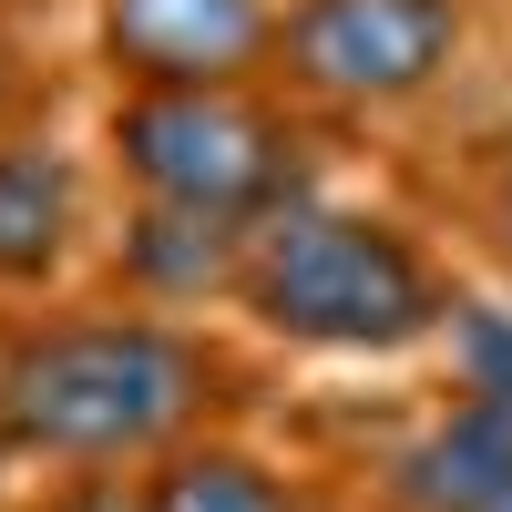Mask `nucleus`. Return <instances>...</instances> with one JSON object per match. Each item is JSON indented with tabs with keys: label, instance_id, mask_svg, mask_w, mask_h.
<instances>
[{
	"label": "nucleus",
	"instance_id": "nucleus-10",
	"mask_svg": "<svg viewBox=\"0 0 512 512\" xmlns=\"http://www.w3.org/2000/svg\"><path fill=\"white\" fill-rule=\"evenodd\" d=\"M11 512H154L144 472H31Z\"/></svg>",
	"mask_w": 512,
	"mask_h": 512
},
{
	"label": "nucleus",
	"instance_id": "nucleus-7",
	"mask_svg": "<svg viewBox=\"0 0 512 512\" xmlns=\"http://www.w3.org/2000/svg\"><path fill=\"white\" fill-rule=\"evenodd\" d=\"M93 246V164L41 123H0V308H41Z\"/></svg>",
	"mask_w": 512,
	"mask_h": 512
},
{
	"label": "nucleus",
	"instance_id": "nucleus-2",
	"mask_svg": "<svg viewBox=\"0 0 512 512\" xmlns=\"http://www.w3.org/2000/svg\"><path fill=\"white\" fill-rule=\"evenodd\" d=\"M461 287L400 216L297 195L246 236L236 318L277 359H410L451 328Z\"/></svg>",
	"mask_w": 512,
	"mask_h": 512
},
{
	"label": "nucleus",
	"instance_id": "nucleus-12",
	"mask_svg": "<svg viewBox=\"0 0 512 512\" xmlns=\"http://www.w3.org/2000/svg\"><path fill=\"white\" fill-rule=\"evenodd\" d=\"M21 482H31V472H21V461H11V441H0V512L21 502Z\"/></svg>",
	"mask_w": 512,
	"mask_h": 512
},
{
	"label": "nucleus",
	"instance_id": "nucleus-5",
	"mask_svg": "<svg viewBox=\"0 0 512 512\" xmlns=\"http://www.w3.org/2000/svg\"><path fill=\"white\" fill-rule=\"evenodd\" d=\"M287 0H103L93 52L113 93H216V82H277Z\"/></svg>",
	"mask_w": 512,
	"mask_h": 512
},
{
	"label": "nucleus",
	"instance_id": "nucleus-1",
	"mask_svg": "<svg viewBox=\"0 0 512 512\" xmlns=\"http://www.w3.org/2000/svg\"><path fill=\"white\" fill-rule=\"evenodd\" d=\"M267 390L226 328L134 297H41L0 328V441L21 472H154Z\"/></svg>",
	"mask_w": 512,
	"mask_h": 512
},
{
	"label": "nucleus",
	"instance_id": "nucleus-11",
	"mask_svg": "<svg viewBox=\"0 0 512 512\" xmlns=\"http://www.w3.org/2000/svg\"><path fill=\"white\" fill-rule=\"evenodd\" d=\"M482 226H492V246H502V267H512V164L492 175V205H482Z\"/></svg>",
	"mask_w": 512,
	"mask_h": 512
},
{
	"label": "nucleus",
	"instance_id": "nucleus-9",
	"mask_svg": "<svg viewBox=\"0 0 512 512\" xmlns=\"http://www.w3.org/2000/svg\"><path fill=\"white\" fill-rule=\"evenodd\" d=\"M144 502L154 512H338L328 482H308L287 451H267L236 420V431H205L185 451H164L144 472Z\"/></svg>",
	"mask_w": 512,
	"mask_h": 512
},
{
	"label": "nucleus",
	"instance_id": "nucleus-8",
	"mask_svg": "<svg viewBox=\"0 0 512 512\" xmlns=\"http://www.w3.org/2000/svg\"><path fill=\"white\" fill-rule=\"evenodd\" d=\"M246 236H256V226H236V216H205V205L123 195V226H113V246H103V267H113V297H134V308L205 318V308H236Z\"/></svg>",
	"mask_w": 512,
	"mask_h": 512
},
{
	"label": "nucleus",
	"instance_id": "nucleus-4",
	"mask_svg": "<svg viewBox=\"0 0 512 512\" xmlns=\"http://www.w3.org/2000/svg\"><path fill=\"white\" fill-rule=\"evenodd\" d=\"M461 62V0H287L277 82L318 113H400Z\"/></svg>",
	"mask_w": 512,
	"mask_h": 512
},
{
	"label": "nucleus",
	"instance_id": "nucleus-6",
	"mask_svg": "<svg viewBox=\"0 0 512 512\" xmlns=\"http://www.w3.org/2000/svg\"><path fill=\"white\" fill-rule=\"evenodd\" d=\"M512 492V390H451L359 472V512H482Z\"/></svg>",
	"mask_w": 512,
	"mask_h": 512
},
{
	"label": "nucleus",
	"instance_id": "nucleus-3",
	"mask_svg": "<svg viewBox=\"0 0 512 512\" xmlns=\"http://www.w3.org/2000/svg\"><path fill=\"white\" fill-rule=\"evenodd\" d=\"M103 164L123 195L205 205V216L267 226L277 205L318 195L308 185V123L267 82H216V93H113L103 113Z\"/></svg>",
	"mask_w": 512,
	"mask_h": 512
},
{
	"label": "nucleus",
	"instance_id": "nucleus-14",
	"mask_svg": "<svg viewBox=\"0 0 512 512\" xmlns=\"http://www.w3.org/2000/svg\"><path fill=\"white\" fill-rule=\"evenodd\" d=\"M0 328H11V318H0Z\"/></svg>",
	"mask_w": 512,
	"mask_h": 512
},
{
	"label": "nucleus",
	"instance_id": "nucleus-13",
	"mask_svg": "<svg viewBox=\"0 0 512 512\" xmlns=\"http://www.w3.org/2000/svg\"><path fill=\"white\" fill-rule=\"evenodd\" d=\"M482 512H512V492H502V502H482Z\"/></svg>",
	"mask_w": 512,
	"mask_h": 512
}]
</instances>
